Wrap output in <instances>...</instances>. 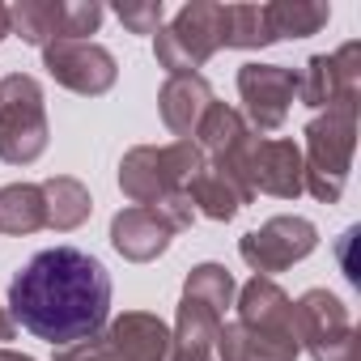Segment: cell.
I'll return each instance as SVG.
<instances>
[{
    "label": "cell",
    "instance_id": "cell-8",
    "mask_svg": "<svg viewBox=\"0 0 361 361\" xmlns=\"http://www.w3.org/2000/svg\"><path fill=\"white\" fill-rule=\"evenodd\" d=\"M293 336L314 361H357V327L348 306L327 289H306L293 302Z\"/></svg>",
    "mask_w": 361,
    "mask_h": 361
},
{
    "label": "cell",
    "instance_id": "cell-10",
    "mask_svg": "<svg viewBox=\"0 0 361 361\" xmlns=\"http://www.w3.org/2000/svg\"><path fill=\"white\" fill-rule=\"evenodd\" d=\"M314 247H319V230L306 217H272L259 230H251V234L238 238V255H243V264L255 276L285 272V268L302 264Z\"/></svg>",
    "mask_w": 361,
    "mask_h": 361
},
{
    "label": "cell",
    "instance_id": "cell-27",
    "mask_svg": "<svg viewBox=\"0 0 361 361\" xmlns=\"http://www.w3.org/2000/svg\"><path fill=\"white\" fill-rule=\"evenodd\" d=\"M13 327H18V323L9 319V310H5V306H0V340H13Z\"/></svg>",
    "mask_w": 361,
    "mask_h": 361
},
{
    "label": "cell",
    "instance_id": "cell-19",
    "mask_svg": "<svg viewBox=\"0 0 361 361\" xmlns=\"http://www.w3.org/2000/svg\"><path fill=\"white\" fill-rule=\"evenodd\" d=\"M251 136V123L243 119V111H234V106H226V102H213L209 111H204V119H200V128H196V149L204 153V161H213V157H221V153H230L238 140H247Z\"/></svg>",
    "mask_w": 361,
    "mask_h": 361
},
{
    "label": "cell",
    "instance_id": "cell-6",
    "mask_svg": "<svg viewBox=\"0 0 361 361\" xmlns=\"http://www.w3.org/2000/svg\"><path fill=\"white\" fill-rule=\"evenodd\" d=\"M170 327L149 310H123L98 336L56 348V361H166Z\"/></svg>",
    "mask_w": 361,
    "mask_h": 361
},
{
    "label": "cell",
    "instance_id": "cell-3",
    "mask_svg": "<svg viewBox=\"0 0 361 361\" xmlns=\"http://www.w3.org/2000/svg\"><path fill=\"white\" fill-rule=\"evenodd\" d=\"M353 149H357V111L353 106H331L319 111L306 123V192L323 204H336L344 196L348 170H353Z\"/></svg>",
    "mask_w": 361,
    "mask_h": 361
},
{
    "label": "cell",
    "instance_id": "cell-28",
    "mask_svg": "<svg viewBox=\"0 0 361 361\" xmlns=\"http://www.w3.org/2000/svg\"><path fill=\"white\" fill-rule=\"evenodd\" d=\"M9 35H13V30H9V9H5V5H0V43H5Z\"/></svg>",
    "mask_w": 361,
    "mask_h": 361
},
{
    "label": "cell",
    "instance_id": "cell-29",
    "mask_svg": "<svg viewBox=\"0 0 361 361\" xmlns=\"http://www.w3.org/2000/svg\"><path fill=\"white\" fill-rule=\"evenodd\" d=\"M0 361H35V357H26V353H13V348H0Z\"/></svg>",
    "mask_w": 361,
    "mask_h": 361
},
{
    "label": "cell",
    "instance_id": "cell-7",
    "mask_svg": "<svg viewBox=\"0 0 361 361\" xmlns=\"http://www.w3.org/2000/svg\"><path fill=\"white\" fill-rule=\"evenodd\" d=\"M192 221H196V209H192L188 192H174L157 204H132V209L111 217V247L132 264H149Z\"/></svg>",
    "mask_w": 361,
    "mask_h": 361
},
{
    "label": "cell",
    "instance_id": "cell-23",
    "mask_svg": "<svg viewBox=\"0 0 361 361\" xmlns=\"http://www.w3.org/2000/svg\"><path fill=\"white\" fill-rule=\"evenodd\" d=\"M188 192V200H192V209L200 213V217H209V221H230L238 209H243V200L234 196V188L226 183L221 174H213L209 166L192 178V183L183 188Z\"/></svg>",
    "mask_w": 361,
    "mask_h": 361
},
{
    "label": "cell",
    "instance_id": "cell-15",
    "mask_svg": "<svg viewBox=\"0 0 361 361\" xmlns=\"http://www.w3.org/2000/svg\"><path fill=\"white\" fill-rule=\"evenodd\" d=\"M213 353L221 361H298L302 344L293 331H268V327H247V323H221Z\"/></svg>",
    "mask_w": 361,
    "mask_h": 361
},
{
    "label": "cell",
    "instance_id": "cell-20",
    "mask_svg": "<svg viewBox=\"0 0 361 361\" xmlns=\"http://www.w3.org/2000/svg\"><path fill=\"white\" fill-rule=\"evenodd\" d=\"M47 226L43 188L39 183H9L0 188V230L5 234H35Z\"/></svg>",
    "mask_w": 361,
    "mask_h": 361
},
{
    "label": "cell",
    "instance_id": "cell-14",
    "mask_svg": "<svg viewBox=\"0 0 361 361\" xmlns=\"http://www.w3.org/2000/svg\"><path fill=\"white\" fill-rule=\"evenodd\" d=\"M247 178H251V192L259 196H276V200H298L306 192V161L302 149L293 140H251L247 153Z\"/></svg>",
    "mask_w": 361,
    "mask_h": 361
},
{
    "label": "cell",
    "instance_id": "cell-21",
    "mask_svg": "<svg viewBox=\"0 0 361 361\" xmlns=\"http://www.w3.org/2000/svg\"><path fill=\"white\" fill-rule=\"evenodd\" d=\"M268 22H272L276 43L310 39L331 22V5H319V0H276V5H268Z\"/></svg>",
    "mask_w": 361,
    "mask_h": 361
},
{
    "label": "cell",
    "instance_id": "cell-4",
    "mask_svg": "<svg viewBox=\"0 0 361 361\" xmlns=\"http://www.w3.org/2000/svg\"><path fill=\"white\" fill-rule=\"evenodd\" d=\"M221 35H226V5L192 0L153 35V56L170 77H188L221 51Z\"/></svg>",
    "mask_w": 361,
    "mask_h": 361
},
{
    "label": "cell",
    "instance_id": "cell-13",
    "mask_svg": "<svg viewBox=\"0 0 361 361\" xmlns=\"http://www.w3.org/2000/svg\"><path fill=\"white\" fill-rule=\"evenodd\" d=\"M238 98L247 106V123L259 132H276L289 119L298 98V73L285 64H243L238 68Z\"/></svg>",
    "mask_w": 361,
    "mask_h": 361
},
{
    "label": "cell",
    "instance_id": "cell-12",
    "mask_svg": "<svg viewBox=\"0 0 361 361\" xmlns=\"http://www.w3.org/2000/svg\"><path fill=\"white\" fill-rule=\"evenodd\" d=\"M43 68L51 73L56 85L73 90V94H85V98L106 94L119 77L115 56L102 43H90V39H64V43L43 47Z\"/></svg>",
    "mask_w": 361,
    "mask_h": 361
},
{
    "label": "cell",
    "instance_id": "cell-26",
    "mask_svg": "<svg viewBox=\"0 0 361 361\" xmlns=\"http://www.w3.org/2000/svg\"><path fill=\"white\" fill-rule=\"evenodd\" d=\"M166 361H213V344H174L170 340V357Z\"/></svg>",
    "mask_w": 361,
    "mask_h": 361
},
{
    "label": "cell",
    "instance_id": "cell-1",
    "mask_svg": "<svg viewBox=\"0 0 361 361\" xmlns=\"http://www.w3.org/2000/svg\"><path fill=\"white\" fill-rule=\"evenodd\" d=\"M111 314V272L102 259L77 247H47L9 285V319L30 336L68 348L106 327Z\"/></svg>",
    "mask_w": 361,
    "mask_h": 361
},
{
    "label": "cell",
    "instance_id": "cell-11",
    "mask_svg": "<svg viewBox=\"0 0 361 361\" xmlns=\"http://www.w3.org/2000/svg\"><path fill=\"white\" fill-rule=\"evenodd\" d=\"M298 98L314 111L353 106L361 98V43H344L331 56H310L306 73H298Z\"/></svg>",
    "mask_w": 361,
    "mask_h": 361
},
{
    "label": "cell",
    "instance_id": "cell-16",
    "mask_svg": "<svg viewBox=\"0 0 361 361\" xmlns=\"http://www.w3.org/2000/svg\"><path fill=\"white\" fill-rule=\"evenodd\" d=\"M213 85L200 77V73H188V77H166L161 94H157V111H161V123L178 136V140H192L204 111L213 106Z\"/></svg>",
    "mask_w": 361,
    "mask_h": 361
},
{
    "label": "cell",
    "instance_id": "cell-24",
    "mask_svg": "<svg viewBox=\"0 0 361 361\" xmlns=\"http://www.w3.org/2000/svg\"><path fill=\"white\" fill-rule=\"evenodd\" d=\"M234 293H238V285H234L230 268H221V264H196L183 281V298H192V302H200L217 314L226 306H234Z\"/></svg>",
    "mask_w": 361,
    "mask_h": 361
},
{
    "label": "cell",
    "instance_id": "cell-22",
    "mask_svg": "<svg viewBox=\"0 0 361 361\" xmlns=\"http://www.w3.org/2000/svg\"><path fill=\"white\" fill-rule=\"evenodd\" d=\"M272 22H268V5H226V35L221 47H238V51H259L272 47Z\"/></svg>",
    "mask_w": 361,
    "mask_h": 361
},
{
    "label": "cell",
    "instance_id": "cell-5",
    "mask_svg": "<svg viewBox=\"0 0 361 361\" xmlns=\"http://www.w3.org/2000/svg\"><path fill=\"white\" fill-rule=\"evenodd\" d=\"M51 128H47V102L43 85L30 73L0 77V161L30 166L47 153Z\"/></svg>",
    "mask_w": 361,
    "mask_h": 361
},
{
    "label": "cell",
    "instance_id": "cell-17",
    "mask_svg": "<svg viewBox=\"0 0 361 361\" xmlns=\"http://www.w3.org/2000/svg\"><path fill=\"white\" fill-rule=\"evenodd\" d=\"M238 323L247 327H268V331H293V298L268 281V276H255L247 281L238 293Z\"/></svg>",
    "mask_w": 361,
    "mask_h": 361
},
{
    "label": "cell",
    "instance_id": "cell-2",
    "mask_svg": "<svg viewBox=\"0 0 361 361\" xmlns=\"http://www.w3.org/2000/svg\"><path fill=\"white\" fill-rule=\"evenodd\" d=\"M204 170V153L196 140H170V145H136L119 161V188L132 204H157L174 192H183Z\"/></svg>",
    "mask_w": 361,
    "mask_h": 361
},
{
    "label": "cell",
    "instance_id": "cell-25",
    "mask_svg": "<svg viewBox=\"0 0 361 361\" xmlns=\"http://www.w3.org/2000/svg\"><path fill=\"white\" fill-rule=\"evenodd\" d=\"M115 18L132 35H157L161 18H166V5H161V0H128V5H115Z\"/></svg>",
    "mask_w": 361,
    "mask_h": 361
},
{
    "label": "cell",
    "instance_id": "cell-18",
    "mask_svg": "<svg viewBox=\"0 0 361 361\" xmlns=\"http://www.w3.org/2000/svg\"><path fill=\"white\" fill-rule=\"evenodd\" d=\"M43 188V209H47V230H77V226H85L90 221V213H94V200H90V188L81 183V178H73V174H56V178H47V183H39Z\"/></svg>",
    "mask_w": 361,
    "mask_h": 361
},
{
    "label": "cell",
    "instance_id": "cell-9",
    "mask_svg": "<svg viewBox=\"0 0 361 361\" xmlns=\"http://www.w3.org/2000/svg\"><path fill=\"white\" fill-rule=\"evenodd\" d=\"M106 9L94 0H22L9 9V30L30 47H51L64 39L98 35Z\"/></svg>",
    "mask_w": 361,
    "mask_h": 361
}]
</instances>
